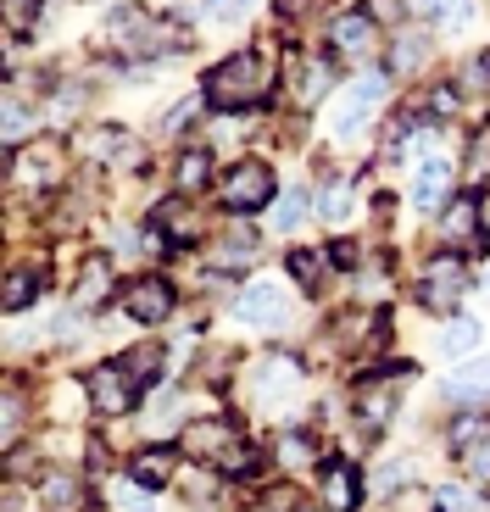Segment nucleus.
I'll list each match as a JSON object with an SVG mask.
<instances>
[{
    "mask_svg": "<svg viewBox=\"0 0 490 512\" xmlns=\"http://www.w3.org/2000/svg\"><path fill=\"white\" fill-rule=\"evenodd\" d=\"M34 295H39V268H17V273H6V284H0V312H23V307H34Z\"/></svg>",
    "mask_w": 490,
    "mask_h": 512,
    "instance_id": "aec40b11",
    "label": "nucleus"
},
{
    "mask_svg": "<svg viewBox=\"0 0 490 512\" xmlns=\"http://www.w3.org/2000/svg\"><path fill=\"white\" fill-rule=\"evenodd\" d=\"M173 468H179V457H173V451H140V457L129 462V479H140L145 490H162L173 479Z\"/></svg>",
    "mask_w": 490,
    "mask_h": 512,
    "instance_id": "f3484780",
    "label": "nucleus"
},
{
    "mask_svg": "<svg viewBox=\"0 0 490 512\" xmlns=\"http://www.w3.org/2000/svg\"><path fill=\"white\" fill-rule=\"evenodd\" d=\"M424 56H429V45H424V39H401V45H396V67L407 62V73H413V67L424 62Z\"/></svg>",
    "mask_w": 490,
    "mask_h": 512,
    "instance_id": "4c0bfd02",
    "label": "nucleus"
},
{
    "mask_svg": "<svg viewBox=\"0 0 490 512\" xmlns=\"http://www.w3.org/2000/svg\"><path fill=\"white\" fill-rule=\"evenodd\" d=\"M452 179H457L452 162H446V156H429L413 173V206L418 212H440V206L452 201Z\"/></svg>",
    "mask_w": 490,
    "mask_h": 512,
    "instance_id": "4468645a",
    "label": "nucleus"
},
{
    "mask_svg": "<svg viewBox=\"0 0 490 512\" xmlns=\"http://www.w3.org/2000/svg\"><path fill=\"white\" fill-rule=\"evenodd\" d=\"M479 435H490V418H479V412H463V418L452 423V435H446V446H452L457 457H463V451L474 446Z\"/></svg>",
    "mask_w": 490,
    "mask_h": 512,
    "instance_id": "c85d7f7f",
    "label": "nucleus"
},
{
    "mask_svg": "<svg viewBox=\"0 0 490 512\" xmlns=\"http://www.w3.org/2000/svg\"><path fill=\"white\" fill-rule=\"evenodd\" d=\"M112 39L123 45V51H134V56L168 51V34H162V28H156V17H145V12H117L112 17Z\"/></svg>",
    "mask_w": 490,
    "mask_h": 512,
    "instance_id": "ddd939ff",
    "label": "nucleus"
},
{
    "mask_svg": "<svg viewBox=\"0 0 490 512\" xmlns=\"http://www.w3.org/2000/svg\"><path fill=\"white\" fill-rule=\"evenodd\" d=\"M268 90H273V62L257 51H240L207 73V101L218 112H251V106L268 101Z\"/></svg>",
    "mask_w": 490,
    "mask_h": 512,
    "instance_id": "f257e3e1",
    "label": "nucleus"
},
{
    "mask_svg": "<svg viewBox=\"0 0 490 512\" xmlns=\"http://www.w3.org/2000/svg\"><path fill=\"white\" fill-rule=\"evenodd\" d=\"M234 318H240V323H273V329H279V323L290 318V295H284L279 284L257 279V284H245V290H240Z\"/></svg>",
    "mask_w": 490,
    "mask_h": 512,
    "instance_id": "1a4fd4ad",
    "label": "nucleus"
},
{
    "mask_svg": "<svg viewBox=\"0 0 490 512\" xmlns=\"http://www.w3.org/2000/svg\"><path fill=\"white\" fill-rule=\"evenodd\" d=\"M106 295H112V262H106V256H90L84 273H78V307H101Z\"/></svg>",
    "mask_w": 490,
    "mask_h": 512,
    "instance_id": "a211bd4d",
    "label": "nucleus"
},
{
    "mask_svg": "<svg viewBox=\"0 0 490 512\" xmlns=\"http://www.w3.org/2000/svg\"><path fill=\"white\" fill-rule=\"evenodd\" d=\"M17 179L23 184H51L56 179V145H28L17 156Z\"/></svg>",
    "mask_w": 490,
    "mask_h": 512,
    "instance_id": "4be33fe9",
    "label": "nucleus"
},
{
    "mask_svg": "<svg viewBox=\"0 0 490 512\" xmlns=\"http://www.w3.org/2000/svg\"><path fill=\"white\" fill-rule=\"evenodd\" d=\"M17 435H23V401H17V396H0V451H12Z\"/></svg>",
    "mask_w": 490,
    "mask_h": 512,
    "instance_id": "7c9ffc66",
    "label": "nucleus"
},
{
    "mask_svg": "<svg viewBox=\"0 0 490 512\" xmlns=\"http://www.w3.org/2000/svg\"><path fill=\"white\" fill-rule=\"evenodd\" d=\"M479 396L490 401V357L463 362V368L446 379V401H457V407H468V401H479Z\"/></svg>",
    "mask_w": 490,
    "mask_h": 512,
    "instance_id": "dca6fc26",
    "label": "nucleus"
},
{
    "mask_svg": "<svg viewBox=\"0 0 490 512\" xmlns=\"http://www.w3.org/2000/svg\"><path fill=\"white\" fill-rule=\"evenodd\" d=\"M329 39H335V51L346 56V62H374V51H379V28L368 12L335 17V23H329Z\"/></svg>",
    "mask_w": 490,
    "mask_h": 512,
    "instance_id": "9b49d317",
    "label": "nucleus"
},
{
    "mask_svg": "<svg viewBox=\"0 0 490 512\" xmlns=\"http://www.w3.org/2000/svg\"><path fill=\"white\" fill-rule=\"evenodd\" d=\"M301 218H307V195H301V190L279 195V201H273V212H268V223H273V229H279V234L301 229Z\"/></svg>",
    "mask_w": 490,
    "mask_h": 512,
    "instance_id": "bb28decb",
    "label": "nucleus"
},
{
    "mask_svg": "<svg viewBox=\"0 0 490 512\" xmlns=\"http://www.w3.org/2000/svg\"><path fill=\"white\" fill-rule=\"evenodd\" d=\"M117 368H123V373H129V379L145 390V384H151L156 373H162V346H156V340H145V346H134L129 357L117 362Z\"/></svg>",
    "mask_w": 490,
    "mask_h": 512,
    "instance_id": "b1692460",
    "label": "nucleus"
},
{
    "mask_svg": "<svg viewBox=\"0 0 490 512\" xmlns=\"http://www.w3.org/2000/svg\"><path fill=\"white\" fill-rule=\"evenodd\" d=\"M457 462L468 468V479H474V485H490V435H479V440H474V446H468Z\"/></svg>",
    "mask_w": 490,
    "mask_h": 512,
    "instance_id": "2f4dec72",
    "label": "nucleus"
},
{
    "mask_svg": "<svg viewBox=\"0 0 490 512\" xmlns=\"http://www.w3.org/2000/svg\"><path fill=\"white\" fill-rule=\"evenodd\" d=\"M39 501H45V512H78V501H84V479L78 474H51L45 485H39Z\"/></svg>",
    "mask_w": 490,
    "mask_h": 512,
    "instance_id": "6ab92c4d",
    "label": "nucleus"
},
{
    "mask_svg": "<svg viewBox=\"0 0 490 512\" xmlns=\"http://www.w3.org/2000/svg\"><path fill=\"white\" fill-rule=\"evenodd\" d=\"M112 501H117V512H156V507H151V490H145L140 479H117V485H112Z\"/></svg>",
    "mask_w": 490,
    "mask_h": 512,
    "instance_id": "c756f323",
    "label": "nucleus"
},
{
    "mask_svg": "<svg viewBox=\"0 0 490 512\" xmlns=\"http://www.w3.org/2000/svg\"><path fill=\"white\" fill-rule=\"evenodd\" d=\"M39 0H0V23L6 28H34Z\"/></svg>",
    "mask_w": 490,
    "mask_h": 512,
    "instance_id": "72a5a7b5",
    "label": "nucleus"
},
{
    "mask_svg": "<svg viewBox=\"0 0 490 512\" xmlns=\"http://www.w3.org/2000/svg\"><path fill=\"white\" fill-rule=\"evenodd\" d=\"M323 90H329V62H301V78H296V101H301V106H312Z\"/></svg>",
    "mask_w": 490,
    "mask_h": 512,
    "instance_id": "cd10ccee",
    "label": "nucleus"
},
{
    "mask_svg": "<svg viewBox=\"0 0 490 512\" xmlns=\"http://www.w3.org/2000/svg\"><path fill=\"white\" fill-rule=\"evenodd\" d=\"M179 446L190 451V457H201V462L218 468V462L240 446V429H234V423H218V418H201V423H190V429L179 435Z\"/></svg>",
    "mask_w": 490,
    "mask_h": 512,
    "instance_id": "9d476101",
    "label": "nucleus"
},
{
    "mask_svg": "<svg viewBox=\"0 0 490 512\" xmlns=\"http://www.w3.org/2000/svg\"><path fill=\"white\" fill-rule=\"evenodd\" d=\"M440 240H446V251H457V256L485 251V223H479L474 195H452V201H446V212H440Z\"/></svg>",
    "mask_w": 490,
    "mask_h": 512,
    "instance_id": "0eeeda50",
    "label": "nucleus"
},
{
    "mask_svg": "<svg viewBox=\"0 0 490 512\" xmlns=\"http://www.w3.org/2000/svg\"><path fill=\"white\" fill-rule=\"evenodd\" d=\"M301 512H312V507H301Z\"/></svg>",
    "mask_w": 490,
    "mask_h": 512,
    "instance_id": "37998d69",
    "label": "nucleus"
},
{
    "mask_svg": "<svg viewBox=\"0 0 490 512\" xmlns=\"http://www.w3.org/2000/svg\"><path fill=\"white\" fill-rule=\"evenodd\" d=\"M357 262H362V251H351V245L340 240V245H335V268H357Z\"/></svg>",
    "mask_w": 490,
    "mask_h": 512,
    "instance_id": "58836bf2",
    "label": "nucleus"
},
{
    "mask_svg": "<svg viewBox=\"0 0 490 512\" xmlns=\"http://www.w3.org/2000/svg\"><path fill=\"white\" fill-rule=\"evenodd\" d=\"M123 312L134 323H162L173 318V284L168 279H134L129 295H123Z\"/></svg>",
    "mask_w": 490,
    "mask_h": 512,
    "instance_id": "f8f14e48",
    "label": "nucleus"
},
{
    "mask_svg": "<svg viewBox=\"0 0 490 512\" xmlns=\"http://www.w3.org/2000/svg\"><path fill=\"white\" fill-rule=\"evenodd\" d=\"M463 84H468V90H490V51H479L474 62H468Z\"/></svg>",
    "mask_w": 490,
    "mask_h": 512,
    "instance_id": "e433bc0d",
    "label": "nucleus"
},
{
    "mask_svg": "<svg viewBox=\"0 0 490 512\" xmlns=\"http://www.w3.org/2000/svg\"><path fill=\"white\" fill-rule=\"evenodd\" d=\"M218 201L229 206L234 218L262 212L268 201H279V195H273V167L268 162H251V156H245V162H234L229 173L218 179Z\"/></svg>",
    "mask_w": 490,
    "mask_h": 512,
    "instance_id": "f03ea898",
    "label": "nucleus"
},
{
    "mask_svg": "<svg viewBox=\"0 0 490 512\" xmlns=\"http://www.w3.org/2000/svg\"><path fill=\"white\" fill-rule=\"evenodd\" d=\"M84 396H90V407L101 412V418H129V412L140 407V384L117 368V362H106V368H90Z\"/></svg>",
    "mask_w": 490,
    "mask_h": 512,
    "instance_id": "20e7f679",
    "label": "nucleus"
},
{
    "mask_svg": "<svg viewBox=\"0 0 490 512\" xmlns=\"http://www.w3.org/2000/svg\"><path fill=\"white\" fill-rule=\"evenodd\" d=\"M212 6H223V0H212Z\"/></svg>",
    "mask_w": 490,
    "mask_h": 512,
    "instance_id": "79ce46f5",
    "label": "nucleus"
},
{
    "mask_svg": "<svg viewBox=\"0 0 490 512\" xmlns=\"http://www.w3.org/2000/svg\"><path fill=\"white\" fill-rule=\"evenodd\" d=\"M479 223H485V245H490V201H479Z\"/></svg>",
    "mask_w": 490,
    "mask_h": 512,
    "instance_id": "ea45409f",
    "label": "nucleus"
},
{
    "mask_svg": "<svg viewBox=\"0 0 490 512\" xmlns=\"http://www.w3.org/2000/svg\"><path fill=\"white\" fill-rule=\"evenodd\" d=\"M273 457H279V468H290V474H301L312 457H318V446H312V435H301V429H284L279 446H273Z\"/></svg>",
    "mask_w": 490,
    "mask_h": 512,
    "instance_id": "5701e85b",
    "label": "nucleus"
},
{
    "mask_svg": "<svg viewBox=\"0 0 490 512\" xmlns=\"http://www.w3.org/2000/svg\"><path fill=\"white\" fill-rule=\"evenodd\" d=\"M474 346H479V323L474 318H452L446 329H440V351H446V357H468Z\"/></svg>",
    "mask_w": 490,
    "mask_h": 512,
    "instance_id": "393cba45",
    "label": "nucleus"
},
{
    "mask_svg": "<svg viewBox=\"0 0 490 512\" xmlns=\"http://www.w3.org/2000/svg\"><path fill=\"white\" fill-rule=\"evenodd\" d=\"M28 134V112L23 106H0V140H23Z\"/></svg>",
    "mask_w": 490,
    "mask_h": 512,
    "instance_id": "f704fd0d",
    "label": "nucleus"
},
{
    "mask_svg": "<svg viewBox=\"0 0 490 512\" xmlns=\"http://www.w3.org/2000/svg\"><path fill=\"white\" fill-rule=\"evenodd\" d=\"M323 218H329V223H346L351 218V184H329V190H323Z\"/></svg>",
    "mask_w": 490,
    "mask_h": 512,
    "instance_id": "473e14b6",
    "label": "nucleus"
},
{
    "mask_svg": "<svg viewBox=\"0 0 490 512\" xmlns=\"http://www.w3.org/2000/svg\"><path fill=\"white\" fill-rule=\"evenodd\" d=\"M435 512H490V507L479 501L474 485H440L435 490Z\"/></svg>",
    "mask_w": 490,
    "mask_h": 512,
    "instance_id": "a878e982",
    "label": "nucleus"
},
{
    "mask_svg": "<svg viewBox=\"0 0 490 512\" xmlns=\"http://www.w3.org/2000/svg\"><path fill=\"white\" fill-rule=\"evenodd\" d=\"M251 512H268V501H262V507H251Z\"/></svg>",
    "mask_w": 490,
    "mask_h": 512,
    "instance_id": "a19ab883",
    "label": "nucleus"
},
{
    "mask_svg": "<svg viewBox=\"0 0 490 512\" xmlns=\"http://www.w3.org/2000/svg\"><path fill=\"white\" fill-rule=\"evenodd\" d=\"M290 273H296L301 284H318V279H323V256H312V251H296V256H290Z\"/></svg>",
    "mask_w": 490,
    "mask_h": 512,
    "instance_id": "c9c22d12",
    "label": "nucleus"
},
{
    "mask_svg": "<svg viewBox=\"0 0 490 512\" xmlns=\"http://www.w3.org/2000/svg\"><path fill=\"white\" fill-rule=\"evenodd\" d=\"M463 290H468V262H463V256H457V251L429 256L424 279H418V301H424L429 312H452Z\"/></svg>",
    "mask_w": 490,
    "mask_h": 512,
    "instance_id": "7ed1b4c3",
    "label": "nucleus"
},
{
    "mask_svg": "<svg viewBox=\"0 0 490 512\" xmlns=\"http://www.w3.org/2000/svg\"><path fill=\"white\" fill-rule=\"evenodd\" d=\"M385 90H390V84L379 73H362L357 84L340 95V112H335V134H340V140H346V134H357V128L374 117V106L385 101Z\"/></svg>",
    "mask_w": 490,
    "mask_h": 512,
    "instance_id": "6e6552de",
    "label": "nucleus"
},
{
    "mask_svg": "<svg viewBox=\"0 0 490 512\" xmlns=\"http://www.w3.org/2000/svg\"><path fill=\"white\" fill-rule=\"evenodd\" d=\"M84 151L106 167H140V140H134L129 128H90L84 134Z\"/></svg>",
    "mask_w": 490,
    "mask_h": 512,
    "instance_id": "2eb2a0df",
    "label": "nucleus"
},
{
    "mask_svg": "<svg viewBox=\"0 0 490 512\" xmlns=\"http://www.w3.org/2000/svg\"><path fill=\"white\" fill-rule=\"evenodd\" d=\"M413 379V368L401 373H368V379H357V423H368V429H385L390 418H396V401H401V384Z\"/></svg>",
    "mask_w": 490,
    "mask_h": 512,
    "instance_id": "39448f33",
    "label": "nucleus"
},
{
    "mask_svg": "<svg viewBox=\"0 0 490 512\" xmlns=\"http://www.w3.org/2000/svg\"><path fill=\"white\" fill-rule=\"evenodd\" d=\"M207 179H212V151H201V145H195V151H179V167H173V184H179L184 195H195V190H201Z\"/></svg>",
    "mask_w": 490,
    "mask_h": 512,
    "instance_id": "412c9836",
    "label": "nucleus"
},
{
    "mask_svg": "<svg viewBox=\"0 0 490 512\" xmlns=\"http://www.w3.org/2000/svg\"><path fill=\"white\" fill-rule=\"evenodd\" d=\"M362 474H357V462L335 457V462H323L318 468V512H362Z\"/></svg>",
    "mask_w": 490,
    "mask_h": 512,
    "instance_id": "423d86ee",
    "label": "nucleus"
}]
</instances>
